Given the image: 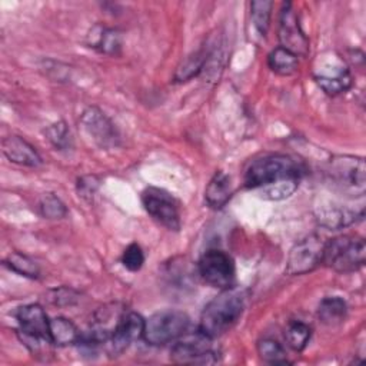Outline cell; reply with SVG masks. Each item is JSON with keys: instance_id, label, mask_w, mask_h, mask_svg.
Here are the masks:
<instances>
[{"instance_id": "6da1fadb", "label": "cell", "mask_w": 366, "mask_h": 366, "mask_svg": "<svg viewBox=\"0 0 366 366\" xmlns=\"http://www.w3.org/2000/svg\"><path fill=\"white\" fill-rule=\"evenodd\" d=\"M303 176L302 164L282 153L254 159L244 173V186L266 200H282L295 193Z\"/></svg>"}, {"instance_id": "7a4b0ae2", "label": "cell", "mask_w": 366, "mask_h": 366, "mask_svg": "<svg viewBox=\"0 0 366 366\" xmlns=\"http://www.w3.org/2000/svg\"><path fill=\"white\" fill-rule=\"evenodd\" d=\"M244 309V296L239 289H223L203 309L199 330L216 339L226 333L242 316Z\"/></svg>"}, {"instance_id": "3957f363", "label": "cell", "mask_w": 366, "mask_h": 366, "mask_svg": "<svg viewBox=\"0 0 366 366\" xmlns=\"http://www.w3.org/2000/svg\"><path fill=\"white\" fill-rule=\"evenodd\" d=\"M365 253L366 246L363 237L357 234H343L325 242L322 263L336 272L350 273L363 266Z\"/></svg>"}, {"instance_id": "277c9868", "label": "cell", "mask_w": 366, "mask_h": 366, "mask_svg": "<svg viewBox=\"0 0 366 366\" xmlns=\"http://www.w3.org/2000/svg\"><path fill=\"white\" fill-rule=\"evenodd\" d=\"M329 176L333 186L345 196L363 197L366 189V167L363 157L336 156L330 162Z\"/></svg>"}, {"instance_id": "5b68a950", "label": "cell", "mask_w": 366, "mask_h": 366, "mask_svg": "<svg viewBox=\"0 0 366 366\" xmlns=\"http://www.w3.org/2000/svg\"><path fill=\"white\" fill-rule=\"evenodd\" d=\"M190 326V319L180 310H162L144 320L143 339L153 346H162L182 337Z\"/></svg>"}, {"instance_id": "8992f818", "label": "cell", "mask_w": 366, "mask_h": 366, "mask_svg": "<svg viewBox=\"0 0 366 366\" xmlns=\"http://www.w3.org/2000/svg\"><path fill=\"white\" fill-rule=\"evenodd\" d=\"M209 336L200 330L194 333H184L177 339L170 350V359L180 365H209L217 362V352L212 347Z\"/></svg>"}, {"instance_id": "52a82bcc", "label": "cell", "mask_w": 366, "mask_h": 366, "mask_svg": "<svg viewBox=\"0 0 366 366\" xmlns=\"http://www.w3.org/2000/svg\"><path fill=\"white\" fill-rule=\"evenodd\" d=\"M197 270L202 279L213 287L229 289L234 283V263L233 259L220 249L206 250L199 262Z\"/></svg>"}, {"instance_id": "ba28073f", "label": "cell", "mask_w": 366, "mask_h": 366, "mask_svg": "<svg viewBox=\"0 0 366 366\" xmlns=\"http://www.w3.org/2000/svg\"><path fill=\"white\" fill-rule=\"evenodd\" d=\"M142 203L146 212L169 230L180 229V210L177 200L166 190L159 187H146L142 193Z\"/></svg>"}, {"instance_id": "9c48e42d", "label": "cell", "mask_w": 366, "mask_h": 366, "mask_svg": "<svg viewBox=\"0 0 366 366\" xmlns=\"http://www.w3.org/2000/svg\"><path fill=\"white\" fill-rule=\"evenodd\" d=\"M325 240L319 234H309L295 243L287 257L286 272L289 274H305L316 269L323 259Z\"/></svg>"}, {"instance_id": "30bf717a", "label": "cell", "mask_w": 366, "mask_h": 366, "mask_svg": "<svg viewBox=\"0 0 366 366\" xmlns=\"http://www.w3.org/2000/svg\"><path fill=\"white\" fill-rule=\"evenodd\" d=\"M80 126L87 137L102 149L113 147L119 143V134L112 120L97 107H89L80 117Z\"/></svg>"}, {"instance_id": "8fae6325", "label": "cell", "mask_w": 366, "mask_h": 366, "mask_svg": "<svg viewBox=\"0 0 366 366\" xmlns=\"http://www.w3.org/2000/svg\"><path fill=\"white\" fill-rule=\"evenodd\" d=\"M144 319L136 312H124L114 332L106 342V349L110 356L122 355L134 340L143 337Z\"/></svg>"}, {"instance_id": "7c38bea8", "label": "cell", "mask_w": 366, "mask_h": 366, "mask_svg": "<svg viewBox=\"0 0 366 366\" xmlns=\"http://www.w3.org/2000/svg\"><path fill=\"white\" fill-rule=\"evenodd\" d=\"M279 40L280 46L295 53L296 56H305L309 49V41L300 29L297 16L292 7V3H286L280 13L279 23Z\"/></svg>"}, {"instance_id": "4fadbf2b", "label": "cell", "mask_w": 366, "mask_h": 366, "mask_svg": "<svg viewBox=\"0 0 366 366\" xmlns=\"http://www.w3.org/2000/svg\"><path fill=\"white\" fill-rule=\"evenodd\" d=\"M363 217V206L359 209H353L346 204L325 202L316 206V219L320 226L327 227L330 230H339L346 226L353 224L356 220Z\"/></svg>"}, {"instance_id": "5bb4252c", "label": "cell", "mask_w": 366, "mask_h": 366, "mask_svg": "<svg viewBox=\"0 0 366 366\" xmlns=\"http://www.w3.org/2000/svg\"><path fill=\"white\" fill-rule=\"evenodd\" d=\"M17 320L20 325V332L50 340V335H49L50 320L47 319L46 312L40 305L30 303V305L21 306L17 312Z\"/></svg>"}, {"instance_id": "9a60e30c", "label": "cell", "mask_w": 366, "mask_h": 366, "mask_svg": "<svg viewBox=\"0 0 366 366\" xmlns=\"http://www.w3.org/2000/svg\"><path fill=\"white\" fill-rule=\"evenodd\" d=\"M3 154L13 163L20 166L37 167L41 164V157L37 150L20 136H7L1 142Z\"/></svg>"}, {"instance_id": "2e32d148", "label": "cell", "mask_w": 366, "mask_h": 366, "mask_svg": "<svg viewBox=\"0 0 366 366\" xmlns=\"http://www.w3.org/2000/svg\"><path fill=\"white\" fill-rule=\"evenodd\" d=\"M315 79L319 87L330 96L340 94L352 86L350 71L345 66H333L332 71H319Z\"/></svg>"}, {"instance_id": "e0dca14e", "label": "cell", "mask_w": 366, "mask_h": 366, "mask_svg": "<svg viewBox=\"0 0 366 366\" xmlns=\"http://www.w3.org/2000/svg\"><path fill=\"white\" fill-rule=\"evenodd\" d=\"M230 196H232L230 177L222 170L216 172L204 190L206 203L212 209H220L229 202Z\"/></svg>"}, {"instance_id": "ac0fdd59", "label": "cell", "mask_w": 366, "mask_h": 366, "mask_svg": "<svg viewBox=\"0 0 366 366\" xmlns=\"http://www.w3.org/2000/svg\"><path fill=\"white\" fill-rule=\"evenodd\" d=\"M90 47L104 54H117L122 49V34L116 29L96 26L89 34Z\"/></svg>"}, {"instance_id": "d6986e66", "label": "cell", "mask_w": 366, "mask_h": 366, "mask_svg": "<svg viewBox=\"0 0 366 366\" xmlns=\"http://www.w3.org/2000/svg\"><path fill=\"white\" fill-rule=\"evenodd\" d=\"M347 315V305L339 296L325 297L317 307V317L323 325L336 326L345 322Z\"/></svg>"}, {"instance_id": "ffe728a7", "label": "cell", "mask_w": 366, "mask_h": 366, "mask_svg": "<svg viewBox=\"0 0 366 366\" xmlns=\"http://www.w3.org/2000/svg\"><path fill=\"white\" fill-rule=\"evenodd\" d=\"M49 335L51 343L56 346L74 345L80 337V332L77 330L76 325L71 320L61 316L50 319Z\"/></svg>"}, {"instance_id": "44dd1931", "label": "cell", "mask_w": 366, "mask_h": 366, "mask_svg": "<svg viewBox=\"0 0 366 366\" xmlns=\"http://www.w3.org/2000/svg\"><path fill=\"white\" fill-rule=\"evenodd\" d=\"M267 64L274 73H277L280 76H289L297 70L299 60L295 53L279 46L269 53Z\"/></svg>"}, {"instance_id": "7402d4cb", "label": "cell", "mask_w": 366, "mask_h": 366, "mask_svg": "<svg viewBox=\"0 0 366 366\" xmlns=\"http://www.w3.org/2000/svg\"><path fill=\"white\" fill-rule=\"evenodd\" d=\"M4 266H7L10 270H13L24 277L37 279L40 276L39 264L31 257L20 253V252H11L4 259Z\"/></svg>"}, {"instance_id": "603a6c76", "label": "cell", "mask_w": 366, "mask_h": 366, "mask_svg": "<svg viewBox=\"0 0 366 366\" xmlns=\"http://www.w3.org/2000/svg\"><path fill=\"white\" fill-rule=\"evenodd\" d=\"M310 335H312L310 327L306 323L299 320L290 322L285 330V339L287 345L296 352H300L306 347L310 339Z\"/></svg>"}, {"instance_id": "cb8c5ba5", "label": "cell", "mask_w": 366, "mask_h": 366, "mask_svg": "<svg viewBox=\"0 0 366 366\" xmlns=\"http://www.w3.org/2000/svg\"><path fill=\"white\" fill-rule=\"evenodd\" d=\"M206 60H207V57L203 50H199V51L190 54L189 57H186V60L176 70V74H174L176 81H186V80L192 79L193 76H196L199 71L203 70Z\"/></svg>"}, {"instance_id": "d4e9b609", "label": "cell", "mask_w": 366, "mask_h": 366, "mask_svg": "<svg viewBox=\"0 0 366 366\" xmlns=\"http://www.w3.org/2000/svg\"><path fill=\"white\" fill-rule=\"evenodd\" d=\"M272 6H273V3L269 0H257V1L250 3L252 21L260 36H264L269 29Z\"/></svg>"}, {"instance_id": "484cf974", "label": "cell", "mask_w": 366, "mask_h": 366, "mask_svg": "<svg viewBox=\"0 0 366 366\" xmlns=\"http://www.w3.org/2000/svg\"><path fill=\"white\" fill-rule=\"evenodd\" d=\"M257 353L267 363H274V365L289 363L286 359V352H285L283 346L274 339L266 337V339L259 340Z\"/></svg>"}, {"instance_id": "4316f807", "label": "cell", "mask_w": 366, "mask_h": 366, "mask_svg": "<svg viewBox=\"0 0 366 366\" xmlns=\"http://www.w3.org/2000/svg\"><path fill=\"white\" fill-rule=\"evenodd\" d=\"M39 209L41 216L46 219H61L67 213L64 203L53 193H47L41 197Z\"/></svg>"}, {"instance_id": "83f0119b", "label": "cell", "mask_w": 366, "mask_h": 366, "mask_svg": "<svg viewBox=\"0 0 366 366\" xmlns=\"http://www.w3.org/2000/svg\"><path fill=\"white\" fill-rule=\"evenodd\" d=\"M46 136L50 140V143L56 149H59V150L67 149L70 146V143H71L70 132H69V129H67L64 122H57V123L49 126L46 129Z\"/></svg>"}, {"instance_id": "f1b7e54d", "label": "cell", "mask_w": 366, "mask_h": 366, "mask_svg": "<svg viewBox=\"0 0 366 366\" xmlns=\"http://www.w3.org/2000/svg\"><path fill=\"white\" fill-rule=\"evenodd\" d=\"M123 266L130 272H137L144 263V253L137 243H130L122 256Z\"/></svg>"}, {"instance_id": "f546056e", "label": "cell", "mask_w": 366, "mask_h": 366, "mask_svg": "<svg viewBox=\"0 0 366 366\" xmlns=\"http://www.w3.org/2000/svg\"><path fill=\"white\" fill-rule=\"evenodd\" d=\"M49 302L57 306H66V305H73L77 299L79 295L73 289L67 287H60V289H53L49 292Z\"/></svg>"}, {"instance_id": "4dcf8cb0", "label": "cell", "mask_w": 366, "mask_h": 366, "mask_svg": "<svg viewBox=\"0 0 366 366\" xmlns=\"http://www.w3.org/2000/svg\"><path fill=\"white\" fill-rule=\"evenodd\" d=\"M97 184H99V182L96 180V177L89 176V182H87V183H84V180H83V179H80V180H79V190L81 192V194H83V196H86V194H92V193L96 190Z\"/></svg>"}]
</instances>
